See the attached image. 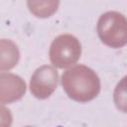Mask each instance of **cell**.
Listing matches in <instances>:
<instances>
[{
  "label": "cell",
  "instance_id": "7a4b0ae2",
  "mask_svg": "<svg viewBox=\"0 0 127 127\" xmlns=\"http://www.w3.org/2000/svg\"><path fill=\"white\" fill-rule=\"evenodd\" d=\"M98 35L103 43L112 47H122L127 43V20L116 12L102 15L97 25Z\"/></svg>",
  "mask_w": 127,
  "mask_h": 127
},
{
  "label": "cell",
  "instance_id": "6da1fadb",
  "mask_svg": "<svg viewBox=\"0 0 127 127\" xmlns=\"http://www.w3.org/2000/svg\"><path fill=\"white\" fill-rule=\"evenodd\" d=\"M62 83L70 98L81 102L94 98L100 89L98 76L85 65H75L65 70L62 77Z\"/></svg>",
  "mask_w": 127,
  "mask_h": 127
},
{
  "label": "cell",
  "instance_id": "277c9868",
  "mask_svg": "<svg viewBox=\"0 0 127 127\" xmlns=\"http://www.w3.org/2000/svg\"><path fill=\"white\" fill-rule=\"evenodd\" d=\"M58 71L49 65L39 67L31 77V92L38 98H46L52 94L58 84Z\"/></svg>",
  "mask_w": 127,
  "mask_h": 127
},
{
  "label": "cell",
  "instance_id": "5b68a950",
  "mask_svg": "<svg viewBox=\"0 0 127 127\" xmlns=\"http://www.w3.org/2000/svg\"><path fill=\"white\" fill-rule=\"evenodd\" d=\"M113 97L116 107L120 111L127 113V75L117 83Z\"/></svg>",
  "mask_w": 127,
  "mask_h": 127
},
{
  "label": "cell",
  "instance_id": "3957f363",
  "mask_svg": "<svg viewBox=\"0 0 127 127\" xmlns=\"http://www.w3.org/2000/svg\"><path fill=\"white\" fill-rule=\"evenodd\" d=\"M80 55V44L70 35H62L51 46L50 58L54 65L66 67L74 64Z\"/></svg>",
  "mask_w": 127,
  "mask_h": 127
}]
</instances>
